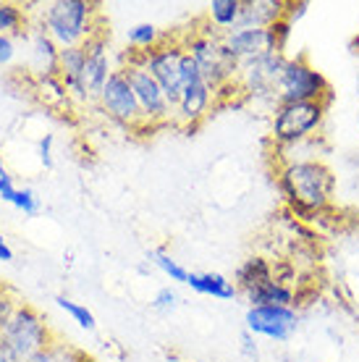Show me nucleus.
<instances>
[{
  "label": "nucleus",
  "instance_id": "nucleus-4",
  "mask_svg": "<svg viewBox=\"0 0 359 362\" xmlns=\"http://www.w3.org/2000/svg\"><path fill=\"white\" fill-rule=\"evenodd\" d=\"M55 339L45 315L29 302H18L3 326H0V346L11 354L13 362L32 360L40 349H45Z\"/></svg>",
  "mask_w": 359,
  "mask_h": 362
},
{
  "label": "nucleus",
  "instance_id": "nucleus-29",
  "mask_svg": "<svg viewBox=\"0 0 359 362\" xmlns=\"http://www.w3.org/2000/svg\"><path fill=\"white\" fill-rule=\"evenodd\" d=\"M13 208H18L27 218H32V216H37V213H40L42 202H40V197H37L35 189H29V187H24V189H21V187H18V194H16Z\"/></svg>",
  "mask_w": 359,
  "mask_h": 362
},
{
  "label": "nucleus",
  "instance_id": "nucleus-21",
  "mask_svg": "<svg viewBox=\"0 0 359 362\" xmlns=\"http://www.w3.org/2000/svg\"><path fill=\"white\" fill-rule=\"evenodd\" d=\"M207 21L220 35L239 29V21H242V0H213L207 6Z\"/></svg>",
  "mask_w": 359,
  "mask_h": 362
},
{
  "label": "nucleus",
  "instance_id": "nucleus-3",
  "mask_svg": "<svg viewBox=\"0 0 359 362\" xmlns=\"http://www.w3.org/2000/svg\"><path fill=\"white\" fill-rule=\"evenodd\" d=\"M181 42H184V50L194 58L202 79L213 87V92L223 90L239 79V66L242 64L228 53L223 35L210 21L205 29H192Z\"/></svg>",
  "mask_w": 359,
  "mask_h": 362
},
{
  "label": "nucleus",
  "instance_id": "nucleus-8",
  "mask_svg": "<svg viewBox=\"0 0 359 362\" xmlns=\"http://www.w3.org/2000/svg\"><path fill=\"white\" fill-rule=\"evenodd\" d=\"M286 66V53H268L254 61L239 66V90L244 100H265V103H278V79Z\"/></svg>",
  "mask_w": 359,
  "mask_h": 362
},
{
  "label": "nucleus",
  "instance_id": "nucleus-16",
  "mask_svg": "<svg viewBox=\"0 0 359 362\" xmlns=\"http://www.w3.org/2000/svg\"><path fill=\"white\" fill-rule=\"evenodd\" d=\"M276 279V268H273V260L265 257V255H252L247 257L234 273V284L239 294H249L257 286L268 284V281Z\"/></svg>",
  "mask_w": 359,
  "mask_h": 362
},
{
  "label": "nucleus",
  "instance_id": "nucleus-40",
  "mask_svg": "<svg viewBox=\"0 0 359 362\" xmlns=\"http://www.w3.org/2000/svg\"><path fill=\"white\" fill-rule=\"evenodd\" d=\"M0 176H8V171H6V163H3V158H0Z\"/></svg>",
  "mask_w": 359,
  "mask_h": 362
},
{
  "label": "nucleus",
  "instance_id": "nucleus-7",
  "mask_svg": "<svg viewBox=\"0 0 359 362\" xmlns=\"http://www.w3.org/2000/svg\"><path fill=\"white\" fill-rule=\"evenodd\" d=\"M184 42L181 40H171L163 37V42L153 50H144L142 66L150 71L155 82L160 84V90L165 92V98L176 108V103L184 90V79H181V58H184Z\"/></svg>",
  "mask_w": 359,
  "mask_h": 362
},
{
  "label": "nucleus",
  "instance_id": "nucleus-20",
  "mask_svg": "<svg viewBox=\"0 0 359 362\" xmlns=\"http://www.w3.org/2000/svg\"><path fill=\"white\" fill-rule=\"evenodd\" d=\"M187 286L197 291V294H207V297L213 299H234L239 294L236 289V284L228 276L223 273H192L189 271V279H187Z\"/></svg>",
  "mask_w": 359,
  "mask_h": 362
},
{
  "label": "nucleus",
  "instance_id": "nucleus-34",
  "mask_svg": "<svg viewBox=\"0 0 359 362\" xmlns=\"http://www.w3.org/2000/svg\"><path fill=\"white\" fill-rule=\"evenodd\" d=\"M242 354L247 357V360L257 362V357H260V346H257V336L249 334V331H244L242 334Z\"/></svg>",
  "mask_w": 359,
  "mask_h": 362
},
{
  "label": "nucleus",
  "instance_id": "nucleus-26",
  "mask_svg": "<svg viewBox=\"0 0 359 362\" xmlns=\"http://www.w3.org/2000/svg\"><path fill=\"white\" fill-rule=\"evenodd\" d=\"M150 260L155 263V268H160V271L165 273V276H168L171 281L187 284L189 271L179 263V260H173V257L168 252H165V250H155V252H150Z\"/></svg>",
  "mask_w": 359,
  "mask_h": 362
},
{
  "label": "nucleus",
  "instance_id": "nucleus-12",
  "mask_svg": "<svg viewBox=\"0 0 359 362\" xmlns=\"http://www.w3.org/2000/svg\"><path fill=\"white\" fill-rule=\"evenodd\" d=\"M247 331L283 344L299 331V313L294 308H281V305L249 308L247 310Z\"/></svg>",
  "mask_w": 359,
  "mask_h": 362
},
{
  "label": "nucleus",
  "instance_id": "nucleus-32",
  "mask_svg": "<svg viewBox=\"0 0 359 362\" xmlns=\"http://www.w3.org/2000/svg\"><path fill=\"white\" fill-rule=\"evenodd\" d=\"M307 11H310L307 0H286V13H283V18H286L291 27H297V21H302L307 16Z\"/></svg>",
  "mask_w": 359,
  "mask_h": 362
},
{
  "label": "nucleus",
  "instance_id": "nucleus-24",
  "mask_svg": "<svg viewBox=\"0 0 359 362\" xmlns=\"http://www.w3.org/2000/svg\"><path fill=\"white\" fill-rule=\"evenodd\" d=\"M126 40H129V45L134 47V50H153L163 42V35L160 29L155 27V24H134V27L126 32Z\"/></svg>",
  "mask_w": 359,
  "mask_h": 362
},
{
  "label": "nucleus",
  "instance_id": "nucleus-23",
  "mask_svg": "<svg viewBox=\"0 0 359 362\" xmlns=\"http://www.w3.org/2000/svg\"><path fill=\"white\" fill-rule=\"evenodd\" d=\"M27 27V11L18 3H0V37H16Z\"/></svg>",
  "mask_w": 359,
  "mask_h": 362
},
{
  "label": "nucleus",
  "instance_id": "nucleus-10",
  "mask_svg": "<svg viewBox=\"0 0 359 362\" xmlns=\"http://www.w3.org/2000/svg\"><path fill=\"white\" fill-rule=\"evenodd\" d=\"M84 69H81V90L79 103H98L110 74V55H108V35L105 29H100L98 35H92L84 42Z\"/></svg>",
  "mask_w": 359,
  "mask_h": 362
},
{
  "label": "nucleus",
  "instance_id": "nucleus-37",
  "mask_svg": "<svg viewBox=\"0 0 359 362\" xmlns=\"http://www.w3.org/2000/svg\"><path fill=\"white\" fill-rule=\"evenodd\" d=\"M0 260H3V263H11V260H13V250L8 247V242H6L3 231H0Z\"/></svg>",
  "mask_w": 359,
  "mask_h": 362
},
{
  "label": "nucleus",
  "instance_id": "nucleus-28",
  "mask_svg": "<svg viewBox=\"0 0 359 362\" xmlns=\"http://www.w3.org/2000/svg\"><path fill=\"white\" fill-rule=\"evenodd\" d=\"M179 302H181V297H179V291L173 289V286H163V289H158L155 291V297H153V310L155 313H163V315H171L173 310L179 308Z\"/></svg>",
  "mask_w": 359,
  "mask_h": 362
},
{
  "label": "nucleus",
  "instance_id": "nucleus-30",
  "mask_svg": "<svg viewBox=\"0 0 359 362\" xmlns=\"http://www.w3.org/2000/svg\"><path fill=\"white\" fill-rule=\"evenodd\" d=\"M268 32H270V40H273V50H276V53H283L288 45V40H291L294 27L288 24L286 18H281V21H276L273 27H268Z\"/></svg>",
  "mask_w": 359,
  "mask_h": 362
},
{
  "label": "nucleus",
  "instance_id": "nucleus-9",
  "mask_svg": "<svg viewBox=\"0 0 359 362\" xmlns=\"http://www.w3.org/2000/svg\"><path fill=\"white\" fill-rule=\"evenodd\" d=\"M98 105L110 121H116L121 127L144 129V116L142 108H139V100H136L124 69H113L108 84H105V90H102V95L98 100Z\"/></svg>",
  "mask_w": 359,
  "mask_h": 362
},
{
  "label": "nucleus",
  "instance_id": "nucleus-27",
  "mask_svg": "<svg viewBox=\"0 0 359 362\" xmlns=\"http://www.w3.org/2000/svg\"><path fill=\"white\" fill-rule=\"evenodd\" d=\"M37 84H40V92L45 95V100L50 103V105H63V103H69V100H71L58 76H45V79H37Z\"/></svg>",
  "mask_w": 359,
  "mask_h": 362
},
{
  "label": "nucleus",
  "instance_id": "nucleus-2",
  "mask_svg": "<svg viewBox=\"0 0 359 362\" xmlns=\"http://www.w3.org/2000/svg\"><path fill=\"white\" fill-rule=\"evenodd\" d=\"M40 21L58 47H79L102 29L100 8L87 0H53L42 6Z\"/></svg>",
  "mask_w": 359,
  "mask_h": 362
},
{
  "label": "nucleus",
  "instance_id": "nucleus-14",
  "mask_svg": "<svg viewBox=\"0 0 359 362\" xmlns=\"http://www.w3.org/2000/svg\"><path fill=\"white\" fill-rule=\"evenodd\" d=\"M223 42H225V47H228V53L234 55L239 64L254 61V58H260V55L276 53L268 29L239 27V29H234V32H225Z\"/></svg>",
  "mask_w": 359,
  "mask_h": 362
},
{
  "label": "nucleus",
  "instance_id": "nucleus-41",
  "mask_svg": "<svg viewBox=\"0 0 359 362\" xmlns=\"http://www.w3.org/2000/svg\"><path fill=\"white\" fill-rule=\"evenodd\" d=\"M357 95H359V71H357Z\"/></svg>",
  "mask_w": 359,
  "mask_h": 362
},
{
  "label": "nucleus",
  "instance_id": "nucleus-15",
  "mask_svg": "<svg viewBox=\"0 0 359 362\" xmlns=\"http://www.w3.org/2000/svg\"><path fill=\"white\" fill-rule=\"evenodd\" d=\"M58 55H61V47L50 40V35L42 29V24L32 29V37H29V69L35 71L37 79L58 76Z\"/></svg>",
  "mask_w": 359,
  "mask_h": 362
},
{
  "label": "nucleus",
  "instance_id": "nucleus-36",
  "mask_svg": "<svg viewBox=\"0 0 359 362\" xmlns=\"http://www.w3.org/2000/svg\"><path fill=\"white\" fill-rule=\"evenodd\" d=\"M16 194H18V187L13 184L11 176H0V197L6 199V202H16Z\"/></svg>",
  "mask_w": 359,
  "mask_h": 362
},
{
  "label": "nucleus",
  "instance_id": "nucleus-13",
  "mask_svg": "<svg viewBox=\"0 0 359 362\" xmlns=\"http://www.w3.org/2000/svg\"><path fill=\"white\" fill-rule=\"evenodd\" d=\"M216 105V92L213 87L205 82V79H197V82L187 84L181 90V98L173 108V124L184 129H194L197 124H202L207 118V113Z\"/></svg>",
  "mask_w": 359,
  "mask_h": 362
},
{
  "label": "nucleus",
  "instance_id": "nucleus-42",
  "mask_svg": "<svg viewBox=\"0 0 359 362\" xmlns=\"http://www.w3.org/2000/svg\"><path fill=\"white\" fill-rule=\"evenodd\" d=\"M357 124H359V108H357Z\"/></svg>",
  "mask_w": 359,
  "mask_h": 362
},
{
  "label": "nucleus",
  "instance_id": "nucleus-18",
  "mask_svg": "<svg viewBox=\"0 0 359 362\" xmlns=\"http://www.w3.org/2000/svg\"><path fill=\"white\" fill-rule=\"evenodd\" d=\"M244 299L249 302V308H265V305H281V308H294L297 310V289L288 286L283 281L273 279L268 284L257 286L254 291L244 294Z\"/></svg>",
  "mask_w": 359,
  "mask_h": 362
},
{
  "label": "nucleus",
  "instance_id": "nucleus-25",
  "mask_svg": "<svg viewBox=\"0 0 359 362\" xmlns=\"http://www.w3.org/2000/svg\"><path fill=\"white\" fill-rule=\"evenodd\" d=\"M55 305H58L61 310H66V313L73 317V323H76L79 328H84V331H95V328H98V320H95V315H92V310H87V305H79V302L63 297V294L55 297Z\"/></svg>",
  "mask_w": 359,
  "mask_h": 362
},
{
  "label": "nucleus",
  "instance_id": "nucleus-1",
  "mask_svg": "<svg viewBox=\"0 0 359 362\" xmlns=\"http://www.w3.org/2000/svg\"><path fill=\"white\" fill-rule=\"evenodd\" d=\"M276 189L291 216L314 221L333 208L336 173L323 158L286 160L276 171Z\"/></svg>",
  "mask_w": 359,
  "mask_h": 362
},
{
  "label": "nucleus",
  "instance_id": "nucleus-17",
  "mask_svg": "<svg viewBox=\"0 0 359 362\" xmlns=\"http://www.w3.org/2000/svg\"><path fill=\"white\" fill-rule=\"evenodd\" d=\"M286 13V0H242V21L239 27L268 29Z\"/></svg>",
  "mask_w": 359,
  "mask_h": 362
},
{
  "label": "nucleus",
  "instance_id": "nucleus-19",
  "mask_svg": "<svg viewBox=\"0 0 359 362\" xmlns=\"http://www.w3.org/2000/svg\"><path fill=\"white\" fill-rule=\"evenodd\" d=\"M81 69H84V47H61V55H58V79L63 82L69 98L73 100H79Z\"/></svg>",
  "mask_w": 359,
  "mask_h": 362
},
{
  "label": "nucleus",
  "instance_id": "nucleus-22",
  "mask_svg": "<svg viewBox=\"0 0 359 362\" xmlns=\"http://www.w3.org/2000/svg\"><path fill=\"white\" fill-rule=\"evenodd\" d=\"M27 362H95V360H92L84 349H79V346L69 344L66 339H58V336H55L45 349H40V352Z\"/></svg>",
  "mask_w": 359,
  "mask_h": 362
},
{
  "label": "nucleus",
  "instance_id": "nucleus-31",
  "mask_svg": "<svg viewBox=\"0 0 359 362\" xmlns=\"http://www.w3.org/2000/svg\"><path fill=\"white\" fill-rule=\"evenodd\" d=\"M18 302H21V299L13 294V289H11L8 284L0 281V326H3V320L13 313V308H16Z\"/></svg>",
  "mask_w": 359,
  "mask_h": 362
},
{
  "label": "nucleus",
  "instance_id": "nucleus-38",
  "mask_svg": "<svg viewBox=\"0 0 359 362\" xmlns=\"http://www.w3.org/2000/svg\"><path fill=\"white\" fill-rule=\"evenodd\" d=\"M349 53L359 61V35H357V37H351V40H349Z\"/></svg>",
  "mask_w": 359,
  "mask_h": 362
},
{
  "label": "nucleus",
  "instance_id": "nucleus-5",
  "mask_svg": "<svg viewBox=\"0 0 359 362\" xmlns=\"http://www.w3.org/2000/svg\"><path fill=\"white\" fill-rule=\"evenodd\" d=\"M328 103H278L270 116V136L278 150H291L314 139L328 113Z\"/></svg>",
  "mask_w": 359,
  "mask_h": 362
},
{
  "label": "nucleus",
  "instance_id": "nucleus-33",
  "mask_svg": "<svg viewBox=\"0 0 359 362\" xmlns=\"http://www.w3.org/2000/svg\"><path fill=\"white\" fill-rule=\"evenodd\" d=\"M37 155H40V163L45 168H53V134H45L37 145Z\"/></svg>",
  "mask_w": 359,
  "mask_h": 362
},
{
  "label": "nucleus",
  "instance_id": "nucleus-35",
  "mask_svg": "<svg viewBox=\"0 0 359 362\" xmlns=\"http://www.w3.org/2000/svg\"><path fill=\"white\" fill-rule=\"evenodd\" d=\"M13 55H16V42H13V37H0V66L11 64Z\"/></svg>",
  "mask_w": 359,
  "mask_h": 362
},
{
  "label": "nucleus",
  "instance_id": "nucleus-39",
  "mask_svg": "<svg viewBox=\"0 0 359 362\" xmlns=\"http://www.w3.org/2000/svg\"><path fill=\"white\" fill-rule=\"evenodd\" d=\"M0 362H13V360H11V354L6 352V349H3V346H0Z\"/></svg>",
  "mask_w": 359,
  "mask_h": 362
},
{
  "label": "nucleus",
  "instance_id": "nucleus-6",
  "mask_svg": "<svg viewBox=\"0 0 359 362\" xmlns=\"http://www.w3.org/2000/svg\"><path fill=\"white\" fill-rule=\"evenodd\" d=\"M278 103H328L333 100L331 82L307 58H286L278 79ZM276 103V105H278Z\"/></svg>",
  "mask_w": 359,
  "mask_h": 362
},
{
  "label": "nucleus",
  "instance_id": "nucleus-11",
  "mask_svg": "<svg viewBox=\"0 0 359 362\" xmlns=\"http://www.w3.org/2000/svg\"><path fill=\"white\" fill-rule=\"evenodd\" d=\"M131 82V90H134L136 100H139V108H142L144 116V127H160V124H168L173 118V105L168 103L165 92L160 90V84L155 82L150 71L144 66H121Z\"/></svg>",
  "mask_w": 359,
  "mask_h": 362
}]
</instances>
